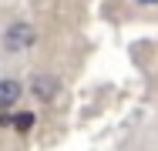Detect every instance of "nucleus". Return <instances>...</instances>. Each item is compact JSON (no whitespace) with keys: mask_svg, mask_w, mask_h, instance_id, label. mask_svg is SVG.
<instances>
[{"mask_svg":"<svg viewBox=\"0 0 158 151\" xmlns=\"http://www.w3.org/2000/svg\"><path fill=\"white\" fill-rule=\"evenodd\" d=\"M31 44H34V27L31 24H10V27H7L3 47H7L10 54H20V51H27Z\"/></svg>","mask_w":158,"mask_h":151,"instance_id":"f257e3e1","label":"nucleus"},{"mask_svg":"<svg viewBox=\"0 0 158 151\" xmlns=\"http://www.w3.org/2000/svg\"><path fill=\"white\" fill-rule=\"evenodd\" d=\"M20 101V84L17 81H0V108H10Z\"/></svg>","mask_w":158,"mask_h":151,"instance_id":"f03ea898","label":"nucleus"},{"mask_svg":"<svg viewBox=\"0 0 158 151\" xmlns=\"http://www.w3.org/2000/svg\"><path fill=\"white\" fill-rule=\"evenodd\" d=\"M14 124H17V131H27V128L34 124V118H31V114H20V118L14 121Z\"/></svg>","mask_w":158,"mask_h":151,"instance_id":"7ed1b4c3","label":"nucleus"},{"mask_svg":"<svg viewBox=\"0 0 158 151\" xmlns=\"http://www.w3.org/2000/svg\"><path fill=\"white\" fill-rule=\"evenodd\" d=\"M138 3H158V0H138Z\"/></svg>","mask_w":158,"mask_h":151,"instance_id":"20e7f679","label":"nucleus"}]
</instances>
